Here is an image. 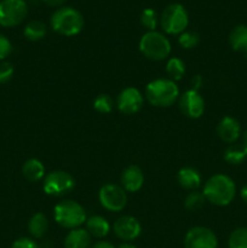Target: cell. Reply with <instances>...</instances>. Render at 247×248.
I'll list each match as a JSON object with an SVG mask.
<instances>
[{
  "instance_id": "obj_31",
  "label": "cell",
  "mask_w": 247,
  "mask_h": 248,
  "mask_svg": "<svg viewBox=\"0 0 247 248\" xmlns=\"http://www.w3.org/2000/svg\"><path fill=\"white\" fill-rule=\"evenodd\" d=\"M12 52V44L5 35L0 34V61L9 57Z\"/></svg>"
},
{
  "instance_id": "obj_5",
  "label": "cell",
  "mask_w": 247,
  "mask_h": 248,
  "mask_svg": "<svg viewBox=\"0 0 247 248\" xmlns=\"http://www.w3.org/2000/svg\"><path fill=\"white\" fill-rule=\"evenodd\" d=\"M139 50L149 60L162 61L171 53V44L162 34L157 31H148L140 38Z\"/></svg>"
},
{
  "instance_id": "obj_30",
  "label": "cell",
  "mask_w": 247,
  "mask_h": 248,
  "mask_svg": "<svg viewBox=\"0 0 247 248\" xmlns=\"http://www.w3.org/2000/svg\"><path fill=\"white\" fill-rule=\"evenodd\" d=\"M14 65L10 62L0 63V84H6L14 75Z\"/></svg>"
},
{
  "instance_id": "obj_24",
  "label": "cell",
  "mask_w": 247,
  "mask_h": 248,
  "mask_svg": "<svg viewBox=\"0 0 247 248\" xmlns=\"http://www.w3.org/2000/svg\"><path fill=\"white\" fill-rule=\"evenodd\" d=\"M247 153L242 147L232 145L224 153V159L230 165H240L246 160Z\"/></svg>"
},
{
  "instance_id": "obj_13",
  "label": "cell",
  "mask_w": 247,
  "mask_h": 248,
  "mask_svg": "<svg viewBox=\"0 0 247 248\" xmlns=\"http://www.w3.org/2000/svg\"><path fill=\"white\" fill-rule=\"evenodd\" d=\"M114 232L119 239L124 241H132L137 239L142 232L140 223L131 216H124L119 218L114 224Z\"/></svg>"
},
{
  "instance_id": "obj_6",
  "label": "cell",
  "mask_w": 247,
  "mask_h": 248,
  "mask_svg": "<svg viewBox=\"0 0 247 248\" xmlns=\"http://www.w3.org/2000/svg\"><path fill=\"white\" fill-rule=\"evenodd\" d=\"M161 27L167 34H182L189 23V16L185 7L181 4H171L161 14Z\"/></svg>"
},
{
  "instance_id": "obj_10",
  "label": "cell",
  "mask_w": 247,
  "mask_h": 248,
  "mask_svg": "<svg viewBox=\"0 0 247 248\" xmlns=\"http://www.w3.org/2000/svg\"><path fill=\"white\" fill-rule=\"evenodd\" d=\"M184 246L185 248H217L218 239L212 230L195 227L186 232Z\"/></svg>"
},
{
  "instance_id": "obj_25",
  "label": "cell",
  "mask_w": 247,
  "mask_h": 248,
  "mask_svg": "<svg viewBox=\"0 0 247 248\" xmlns=\"http://www.w3.org/2000/svg\"><path fill=\"white\" fill-rule=\"evenodd\" d=\"M229 248H247V228H237L228 239Z\"/></svg>"
},
{
  "instance_id": "obj_21",
  "label": "cell",
  "mask_w": 247,
  "mask_h": 248,
  "mask_svg": "<svg viewBox=\"0 0 247 248\" xmlns=\"http://www.w3.org/2000/svg\"><path fill=\"white\" fill-rule=\"evenodd\" d=\"M47 218H46V216L44 213H35L28 223L29 232L35 239L43 237L45 235V232H47Z\"/></svg>"
},
{
  "instance_id": "obj_37",
  "label": "cell",
  "mask_w": 247,
  "mask_h": 248,
  "mask_svg": "<svg viewBox=\"0 0 247 248\" xmlns=\"http://www.w3.org/2000/svg\"><path fill=\"white\" fill-rule=\"evenodd\" d=\"M118 248H136V246H133L132 244H128V242H125V244H121Z\"/></svg>"
},
{
  "instance_id": "obj_9",
  "label": "cell",
  "mask_w": 247,
  "mask_h": 248,
  "mask_svg": "<svg viewBox=\"0 0 247 248\" xmlns=\"http://www.w3.org/2000/svg\"><path fill=\"white\" fill-rule=\"evenodd\" d=\"M99 202L110 212H120L127 202V196L124 189L114 184H107L99 190Z\"/></svg>"
},
{
  "instance_id": "obj_19",
  "label": "cell",
  "mask_w": 247,
  "mask_h": 248,
  "mask_svg": "<svg viewBox=\"0 0 247 248\" xmlns=\"http://www.w3.org/2000/svg\"><path fill=\"white\" fill-rule=\"evenodd\" d=\"M179 186H183L184 189H196L200 186L201 184V176L195 169H191V167H184V169L179 170L178 176Z\"/></svg>"
},
{
  "instance_id": "obj_27",
  "label": "cell",
  "mask_w": 247,
  "mask_h": 248,
  "mask_svg": "<svg viewBox=\"0 0 247 248\" xmlns=\"http://www.w3.org/2000/svg\"><path fill=\"white\" fill-rule=\"evenodd\" d=\"M93 108L101 114L110 113L113 109V99L108 94H99L93 102Z\"/></svg>"
},
{
  "instance_id": "obj_12",
  "label": "cell",
  "mask_w": 247,
  "mask_h": 248,
  "mask_svg": "<svg viewBox=\"0 0 247 248\" xmlns=\"http://www.w3.org/2000/svg\"><path fill=\"white\" fill-rule=\"evenodd\" d=\"M143 106L142 93L135 87H127L120 92L118 97V108L124 114H135Z\"/></svg>"
},
{
  "instance_id": "obj_3",
  "label": "cell",
  "mask_w": 247,
  "mask_h": 248,
  "mask_svg": "<svg viewBox=\"0 0 247 248\" xmlns=\"http://www.w3.org/2000/svg\"><path fill=\"white\" fill-rule=\"evenodd\" d=\"M51 27L61 35H77L84 28V17L73 7H61L51 17Z\"/></svg>"
},
{
  "instance_id": "obj_2",
  "label": "cell",
  "mask_w": 247,
  "mask_h": 248,
  "mask_svg": "<svg viewBox=\"0 0 247 248\" xmlns=\"http://www.w3.org/2000/svg\"><path fill=\"white\" fill-rule=\"evenodd\" d=\"M178 86L171 79L153 80L145 89V96L150 104L161 108L172 106L178 98Z\"/></svg>"
},
{
  "instance_id": "obj_14",
  "label": "cell",
  "mask_w": 247,
  "mask_h": 248,
  "mask_svg": "<svg viewBox=\"0 0 247 248\" xmlns=\"http://www.w3.org/2000/svg\"><path fill=\"white\" fill-rule=\"evenodd\" d=\"M217 133L220 140L225 143H235L241 135L240 123L232 116H224L217 126Z\"/></svg>"
},
{
  "instance_id": "obj_32",
  "label": "cell",
  "mask_w": 247,
  "mask_h": 248,
  "mask_svg": "<svg viewBox=\"0 0 247 248\" xmlns=\"http://www.w3.org/2000/svg\"><path fill=\"white\" fill-rule=\"evenodd\" d=\"M11 248H39L35 241L28 237H21L12 244Z\"/></svg>"
},
{
  "instance_id": "obj_20",
  "label": "cell",
  "mask_w": 247,
  "mask_h": 248,
  "mask_svg": "<svg viewBox=\"0 0 247 248\" xmlns=\"http://www.w3.org/2000/svg\"><path fill=\"white\" fill-rule=\"evenodd\" d=\"M22 172H23V176L27 181L39 182L45 176V167H44L43 162L39 161V160L29 159L28 161L24 162Z\"/></svg>"
},
{
  "instance_id": "obj_17",
  "label": "cell",
  "mask_w": 247,
  "mask_h": 248,
  "mask_svg": "<svg viewBox=\"0 0 247 248\" xmlns=\"http://www.w3.org/2000/svg\"><path fill=\"white\" fill-rule=\"evenodd\" d=\"M86 230L91 236L102 239L109 234L110 225L106 218L101 217V216H93V217H90L89 219H86Z\"/></svg>"
},
{
  "instance_id": "obj_35",
  "label": "cell",
  "mask_w": 247,
  "mask_h": 248,
  "mask_svg": "<svg viewBox=\"0 0 247 248\" xmlns=\"http://www.w3.org/2000/svg\"><path fill=\"white\" fill-rule=\"evenodd\" d=\"M240 195H241V199L247 203V184L241 188V191H240Z\"/></svg>"
},
{
  "instance_id": "obj_15",
  "label": "cell",
  "mask_w": 247,
  "mask_h": 248,
  "mask_svg": "<svg viewBox=\"0 0 247 248\" xmlns=\"http://www.w3.org/2000/svg\"><path fill=\"white\" fill-rule=\"evenodd\" d=\"M121 183H123L125 190L130 193H136L139 190L144 183V176H143L142 170L138 166H128L121 176Z\"/></svg>"
},
{
  "instance_id": "obj_34",
  "label": "cell",
  "mask_w": 247,
  "mask_h": 248,
  "mask_svg": "<svg viewBox=\"0 0 247 248\" xmlns=\"http://www.w3.org/2000/svg\"><path fill=\"white\" fill-rule=\"evenodd\" d=\"M44 2H46L50 6H61V5L64 4L67 0H43Z\"/></svg>"
},
{
  "instance_id": "obj_26",
  "label": "cell",
  "mask_w": 247,
  "mask_h": 248,
  "mask_svg": "<svg viewBox=\"0 0 247 248\" xmlns=\"http://www.w3.org/2000/svg\"><path fill=\"white\" fill-rule=\"evenodd\" d=\"M205 196H203L202 193H199V191H194V193H190L185 199V205L186 210L189 211H198L199 208H201L205 203Z\"/></svg>"
},
{
  "instance_id": "obj_22",
  "label": "cell",
  "mask_w": 247,
  "mask_h": 248,
  "mask_svg": "<svg viewBox=\"0 0 247 248\" xmlns=\"http://www.w3.org/2000/svg\"><path fill=\"white\" fill-rule=\"evenodd\" d=\"M47 33L46 26L40 21H31L24 27L23 34L28 40L39 41L44 38Z\"/></svg>"
},
{
  "instance_id": "obj_28",
  "label": "cell",
  "mask_w": 247,
  "mask_h": 248,
  "mask_svg": "<svg viewBox=\"0 0 247 248\" xmlns=\"http://www.w3.org/2000/svg\"><path fill=\"white\" fill-rule=\"evenodd\" d=\"M178 43L182 47L186 48V50L188 48H194L200 43V36L196 33H194V31H183L179 35Z\"/></svg>"
},
{
  "instance_id": "obj_18",
  "label": "cell",
  "mask_w": 247,
  "mask_h": 248,
  "mask_svg": "<svg viewBox=\"0 0 247 248\" xmlns=\"http://www.w3.org/2000/svg\"><path fill=\"white\" fill-rule=\"evenodd\" d=\"M230 46L236 52L247 53V26L239 24L229 34Z\"/></svg>"
},
{
  "instance_id": "obj_4",
  "label": "cell",
  "mask_w": 247,
  "mask_h": 248,
  "mask_svg": "<svg viewBox=\"0 0 247 248\" xmlns=\"http://www.w3.org/2000/svg\"><path fill=\"white\" fill-rule=\"evenodd\" d=\"M55 219L61 227L73 230L86 222V212L84 207L75 201L65 200L56 205Z\"/></svg>"
},
{
  "instance_id": "obj_36",
  "label": "cell",
  "mask_w": 247,
  "mask_h": 248,
  "mask_svg": "<svg viewBox=\"0 0 247 248\" xmlns=\"http://www.w3.org/2000/svg\"><path fill=\"white\" fill-rule=\"evenodd\" d=\"M242 148H244V149L246 150V153H247V131L245 132L244 138H242Z\"/></svg>"
},
{
  "instance_id": "obj_7",
  "label": "cell",
  "mask_w": 247,
  "mask_h": 248,
  "mask_svg": "<svg viewBox=\"0 0 247 248\" xmlns=\"http://www.w3.org/2000/svg\"><path fill=\"white\" fill-rule=\"evenodd\" d=\"M28 14L24 0H1L0 1V26L11 28L21 24Z\"/></svg>"
},
{
  "instance_id": "obj_33",
  "label": "cell",
  "mask_w": 247,
  "mask_h": 248,
  "mask_svg": "<svg viewBox=\"0 0 247 248\" xmlns=\"http://www.w3.org/2000/svg\"><path fill=\"white\" fill-rule=\"evenodd\" d=\"M91 248H115V247L108 241H99L97 242V244H94Z\"/></svg>"
},
{
  "instance_id": "obj_11",
  "label": "cell",
  "mask_w": 247,
  "mask_h": 248,
  "mask_svg": "<svg viewBox=\"0 0 247 248\" xmlns=\"http://www.w3.org/2000/svg\"><path fill=\"white\" fill-rule=\"evenodd\" d=\"M182 113L190 119L200 118L205 110V102L196 90H188L184 92L179 101Z\"/></svg>"
},
{
  "instance_id": "obj_16",
  "label": "cell",
  "mask_w": 247,
  "mask_h": 248,
  "mask_svg": "<svg viewBox=\"0 0 247 248\" xmlns=\"http://www.w3.org/2000/svg\"><path fill=\"white\" fill-rule=\"evenodd\" d=\"M91 245V235L86 229L77 228L65 236L64 248H89Z\"/></svg>"
},
{
  "instance_id": "obj_23",
  "label": "cell",
  "mask_w": 247,
  "mask_h": 248,
  "mask_svg": "<svg viewBox=\"0 0 247 248\" xmlns=\"http://www.w3.org/2000/svg\"><path fill=\"white\" fill-rule=\"evenodd\" d=\"M166 72L172 81H177V80H181L185 74V64L179 58H170L166 65Z\"/></svg>"
},
{
  "instance_id": "obj_1",
  "label": "cell",
  "mask_w": 247,
  "mask_h": 248,
  "mask_svg": "<svg viewBox=\"0 0 247 248\" xmlns=\"http://www.w3.org/2000/svg\"><path fill=\"white\" fill-rule=\"evenodd\" d=\"M202 194L212 205L228 206L235 199L236 186L230 177L218 173L206 182Z\"/></svg>"
},
{
  "instance_id": "obj_29",
  "label": "cell",
  "mask_w": 247,
  "mask_h": 248,
  "mask_svg": "<svg viewBox=\"0 0 247 248\" xmlns=\"http://www.w3.org/2000/svg\"><path fill=\"white\" fill-rule=\"evenodd\" d=\"M140 23L149 29V31H154V29L157 26V16L155 10L153 9H145L143 10L142 15H140Z\"/></svg>"
},
{
  "instance_id": "obj_8",
  "label": "cell",
  "mask_w": 247,
  "mask_h": 248,
  "mask_svg": "<svg viewBox=\"0 0 247 248\" xmlns=\"http://www.w3.org/2000/svg\"><path fill=\"white\" fill-rule=\"evenodd\" d=\"M75 181L72 174L64 171H53L44 181V191L47 195L62 196L74 189Z\"/></svg>"
}]
</instances>
